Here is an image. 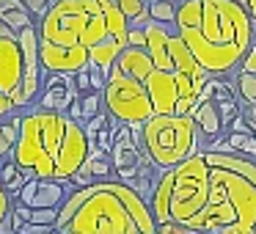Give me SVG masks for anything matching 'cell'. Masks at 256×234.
I'll list each match as a JSON object with an SVG mask.
<instances>
[{
    "label": "cell",
    "instance_id": "7402d4cb",
    "mask_svg": "<svg viewBox=\"0 0 256 234\" xmlns=\"http://www.w3.org/2000/svg\"><path fill=\"white\" fill-rule=\"evenodd\" d=\"M14 232V193L0 179V234Z\"/></svg>",
    "mask_w": 256,
    "mask_h": 234
},
{
    "label": "cell",
    "instance_id": "e0dca14e",
    "mask_svg": "<svg viewBox=\"0 0 256 234\" xmlns=\"http://www.w3.org/2000/svg\"><path fill=\"white\" fill-rule=\"evenodd\" d=\"M0 22H6L14 34L28 25H36V17L28 12L25 0H0Z\"/></svg>",
    "mask_w": 256,
    "mask_h": 234
},
{
    "label": "cell",
    "instance_id": "44dd1931",
    "mask_svg": "<svg viewBox=\"0 0 256 234\" xmlns=\"http://www.w3.org/2000/svg\"><path fill=\"white\" fill-rule=\"evenodd\" d=\"M234 91H237V100L242 105V110H254L256 108V72H245V69H234Z\"/></svg>",
    "mask_w": 256,
    "mask_h": 234
},
{
    "label": "cell",
    "instance_id": "30bf717a",
    "mask_svg": "<svg viewBox=\"0 0 256 234\" xmlns=\"http://www.w3.org/2000/svg\"><path fill=\"white\" fill-rule=\"evenodd\" d=\"M78 96H80V88H78V80H74L72 72H47L36 105L47 108V110L69 113V108L78 102Z\"/></svg>",
    "mask_w": 256,
    "mask_h": 234
},
{
    "label": "cell",
    "instance_id": "4fadbf2b",
    "mask_svg": "<svg viewBox=\"0 0 256 234\" xmlns=\"http://www.w3.org/2000/svg\"><path fill=\"white\" fill-rule=\"evenodd\" d=\"M146 88H149V96L154 102V113H176L179 83H176V74L174 72H166V69L154 66V72L146 80Z\"/></svg>",
    "mask_w": 256,
    "mask_h": 234
},
{
    "label": "cell",
    "instance_id": "8fae6325",
    "mask_svg": "<svg viewBox=\"0 0 256 234\" xmlns=\"http://www.w3.org/2000/svg\"><path fill=\"white\" fill-rule=\"evenodd\" d=\"M42 64L47 72H80L91 61V52L86 44H56V42L39 39Z\"/></svg>",
    "mask_w": 256,
    "mask_h": 234
},
{
    "label": "cell",
    "instance_id": "7c38bea8",
    "mask_svg": "<svg viewBox=\"0 0 256 234\" xmlns=\"http://www.w3.org/2000/svg\"><path fill=\"white\" fill-rule=\"evenodd\" d=\"M22 72H25V50L20 36L14 30L0 34V88L14 94L22 83Z\"/></svg>",
    "mask_w": 256,
    "mask_h": 234
},
{
    "label": "cell",
    "instance_id": "484cf974",
    "mask_svg": "<svg viewBox=\"0 0 256 234\" xmlns=\"http://www.w3.org/2000/svg\"><path fill=\"white\" fill-rule=\"evenodd\" d=\"M12 113H17V105H14L12 94H6V91H3V94H0V122H3V118H8Z\"/></svg>",
    "mask_w": 256,
    "mask_h": 234
},
{
    "label": "cell",
    "instance_id": "9a60e30c",
    "mask_svg": "<svg viewBox=\"0 0 256 234\" xmlns=\"http://www.w3.org/2000/svg\"><path fill=\"white\" fill-rule=\"evenodd\" d=\"M116 176V166H113V157L110 152L105 149H91L88 160L83 162L78 174H74V188H83V184H91V182H102V179H113Z\"/></svg>",
    "mask_w": 256,
    "mask_h": 234
},
{
    "label": "cell",
    "instance_id": "ffe728a7",
    "mask_svg": "<svg viewBox=\"0 0 256 234\" xmlns=\"http://www.w3.org/2000/svg\"><path fill=\"white\" fill-rule=\"evenodd\" d=\"M102 110H105V96H102V91H86V94H80L78 102L69 108V113L83 124L91 122L94 116H100Z\"/></svg>",
    "mask_w": 256,
    "mask_h": 234
},
{
    "label": "cell",
    "instance_id": "603a6c76",
    "mask_svg": "<svg viewBox=\"0 0 256 234\" xmlns=\"http://www.w3.org/2000/svg\"><path fill=\"white\" fill-rule=\"evenodd\" d=\"M0 179H3V184H6L12 193H17L20 188H22L25 182H28V176H25V171L14 162V157L12 160H3L0 162Z\"/></svg>",
    "mask_w": 256,
    "mask_h": 234
},
{
    "label": "cell",
    "instance_id": "9c48e42d",
    "mask_svg": "<svg viewBox=\"0 0 256 234\" xmlns=\"http://www.w3.org/2000/svg\"><path fill=\"white\" fill-rule=\"evenodd\" d=\"M74 190L72 179H28L22 188L14 193V201L34 210H61V204Z\"/></svg>",
    "mask_w": 256,
    "mask_h": 234
},
{
    "label": "cell",
    "instance_id": "ac0fdd59",
    "mask_svg": "<svg viewBox=\"0 0 256 234\" xmlns=\"http://www.w3.org/2000/svg\"><path fill=\"white\" fill-rule=\"evenodd\" d=\"M22 113L25 110H17L0 122V162L14 157V149L20 144V130H22Z\"/></svg>",
    "mask_w": 256,
    "mask_h": 234
},
{
    "label": "cell",
    "instance_id": "d4e9b609",
    "mask_svg": "<svg viewBox=\"0 0 256 234\" xmlns=\"http://www.w3.org/2000/svg\"><path fill=\"white\" fill-rule=\"evenodd\" d=\"M52 3H56V0H25V6H28V12L36 17V22H39V20L50 12Z\"/></svg>",
    "mask_w": 256,
    "mask_h": 234
},
{
    "label": "cell",
    "instance_id": "d6986e66",
    "mask_svg": "<svg viewBox=\"0 0 256 234\" xmlns=\"http://www.w3.org/2000/svg\"><path fill=\"white\" fill-rule=\"evenodd\" d=\"M124 47H127V42L116 39V36H108V39H102L100 44L88 47L91 64H96V66H102V69H108V72H110V69L116 66V61H118V56H122Z\"/></svg>",
    "mask_w": 256,
    "mask_h": 234
},
{
    "label": "cell",
    "instance_id": "cb8c5ba5",
    "mask_svg": "<svg viewBox=\"0 0 256 234\" xmlns=\"http://www.w3.org/2000/svg\"><path fill=\"white\" fill-rule=\"evenodd\" d=\"M176 0H152L149 3V17L154 22H176Z\"/></svg>",
    "mask_w": 256,
    "mask_h": 234
},
{
    "label": "cell",
    "instance_id": "ba28073f",
    "mask_svg": "<svg viewBox=\"0 0 256 234\" xmlns=\"http://www.w3.org/2000/svg\"><path fill=\"white\" fill-rule=\"evenodd\" d=\"M88 22V0H56L50 12L36 22L39 39L56 44H83V30Z\"/></svg>",
    "mask_w": 256,
    "mask_h": 234
},
{
    "label": "cell",
    "instance_id": "7a4b0ae2",
    "mask_svg": "<svg viewBox=\"0 0 256 234\" xmlns=\"http://www.w3.org/2000/svg\"><path fill=\"white\" fill-rule=\"evenodd\" d=\"M58 234H157L152 204L138 188L113 176L74 188L58 210Z\"/></svg>",
    "mask_w": 256,
    "mask_h": 234
},
{
    "label": "cell",
    "instance_id": "2e32d148",
    "mask_svg": "<svg viewBox=\"0 0 256 234\" xmlns=\"http://www.w3.org/2000/svg\"><path fill=\"white\" fill-rule=\"evenodd\" d=\"M193 116H196V122H198L201 132L206 135V146H210L212 140H218L228 130L226 118H223V110L215 100H198V105L193 108Z\"/></svg>",
    "mask_w": 256,
    "mask_h": 234
},
{
    "label": "cell",
    "instance_id": "6da1fadb",
    "mask_svg": "<svg viewBox=\"0 0 256 234\" xmlns=\"http://www.w3.org/2000/svg\"><path fill=\"white\" fill-rule=\"evenodd\" d=\"M174 25L210 74H232L256 36L254 17L240 0H184Z\"/></svg>",
    "mask_w": 256,
    "mask_h": 234
},
{
    "label": "cell",
    "instance_id": "52a82bcc",
    "mask_svg": "<svg viewBox=\"0 0 256 234\" xmlns=\"http://www.w3.org/2000/svg\"><path fill=\"white\" fill-rule=\"evenodd\" d=\"M102 96H105V108L116 122L122 124H146L152 116H154V102L149 96V88L146 83L124 74L118 66L110 69V78H108L105 88H102Z\"/></svg>",
    "mask_w": 256,
    "mask_h": 234
},
{
    "label": "cell",
    "instance_id": "5bb4252c",
    "mask_svg": "<svg viewBox=\"0 0 256 234\" xmlns=\"http://www.w3.org/2000/svg\"><path fill=\"white\" fill-rule=\"evenodd\" d=\"M116 66L122 69L124 74H130V78L146 83L149 74L154 72V58H152V52H149L146 44H127L122 50V56H118Z\"/></svg>",
    "mask_w": 256,
    "mask_h": 234
},
{
    "label": "cell",
    "instance_id": "8992f818",
    "mask_svg": "<svg viewBox=\"0 0 256 234\" xmlns=\"http://www.w3.org/2000/svg\"><path fill=\"white\" fill-rule=\"evenodd\" d=\"M144 146L160 168H171L201 154L206 149V135L193 113H154L144 124Z\"/></svg>",
    "mask_w": 256,
    "mask_h": 234
},
{
    "label": "cell",
    "instance_id": "3957f363",
    "mask_svg": "<svg viewBox=\"0 0 256 234\" xmlns=\"http://www.w3.org/2000/svg\"><path fill=\"white\" fill-rule=\"evenodd\" d=\"M91 149L88 130L72 113L34 105L22 113L14 162L28 179H74Z\"/></svg>",
    "mask_w": 256,
    "mask_h": 234
},
{
    "label": "cell",
    "instance_id": "277c9868",
    "mask_svg": "<svg viewBox=\"0 0 256 234\" xmlns=\"http://www.w3.org/2000/svg\"><path fill=\"white\" fill-rule=\"evenodd\" d=\"M210 198L184 226L196 234H256V157L204 149Z\"/></svg>",
    "mask_w": 256,
    "mask_h": 234
},
{
    "label": "cell",
    "instance_id": "4316f807",
    "mask_svg": "<svg viewBox=\"0 0 256 234\" xmlns=\"http://www.w3.org/2000/svg\"><path fill=\"white\" fill-rule=\"evenodd\" d=\"M237 69H245V72H256V50H254V47H250V52L242 58V64H240Z\"/></svg>",
    "mask_w": 256,
    "mask_h": 234
},
{
    "label": "cell",
    "instance_id": "5b68a950",
    "mask_svg": "<svg viewBox=\"0 0 256 234\" xmlns=\"http://www.w3.org/2000/svg\"><path fill=\"white\" fill-rule=\"evenodd\" d=\"M206 198H210V160L201 152L162 171L149 204L160 226L168 220L188 223L204 210Z\"/></svg>",
    "mask_w": 256,
    "mask_h": 234
},
{
    "label": "cell",
    "instance_id": "83f0119b",
    "mask_svg": "<svg viewBox=\"0 0 256 234\" xmlns=\"http://www.w3.org/2000/svg\"><path fill=\"white\" fill-rule=\"evenodd\" d=\"M254 50H256V36H254Z\"/></svg>",
    "mask_w": 256,
    "mask_h": 234
}]
</instances>
